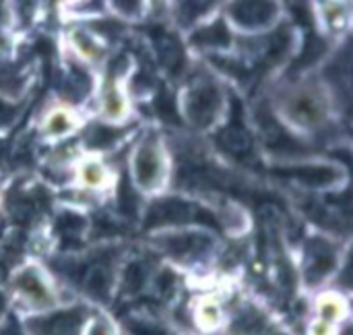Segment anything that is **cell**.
I'll return each instance as SVG.
<instances>
[{
  "instance_id": "36",
  "label": "cell",
  "mask_w": 353,
  "mask_h": 335,
  "mask_svg": "<svg viewBox=\"0 0 353 335\" xmlns=\"http://www.w3.org/2000/svg\"><path fill=\"white\" fill-rule=\"evenodd\" d=\"M108 108L112 110V114H116L118 110H122V102L116 97V93L112 91V93H108Z\"/></svg>"
},
{
  "instance_id": "37",
  "label": "cell",
  "mask_w": 353,
  "mask_h": 335,
  "mask_svg": "<svg viewBox=\"0 0 353 335\" xmlns=\"http://www.w3.org/2000/svg\"><path fill=\"white\" fill-rule=\"evenodd\" d=\"M118 8H124V12H134L139 8V2H116Z\"/></svg>"
},
{
  "instance_id": "24",
  "label": "cell",
  "mask_w": 353,
  "mask_h": 335,
  "mask_svg": "<svg viewBox=\"0 0 353 335\" xmlns=\"http://www.w3.org/2000/svg\"><path fill=\"white\" fill-rule=\"evenodd\" d=\"M174 288V274L172 271H161L159 276H155L153 280V290L159 298H165Z\"/></svg>"
},
{
  "instance_id": "32",
  "label": "cell",
  "mask_w": 353,
  "mask_h": 335,
  "mask_svg": "<svg viewBox=\"0 0 353 335\" xmlns=\"http://www.w3.org/2000/svg\"><path fill=\"white\" fill-rule=\"evenodd\" d=\"M12 116H14V110L10 106H6V104L0 102V126L8 124L12 120Z\"/></svg>"
},
{
  "instance_id": "10",
  "label": "cell",
  "mask_w": 353,
  "mask_h": 335,
  "mask_svg": "<svg viewBox=\"0 0 353 335\" xmlns=\"http://www.w3.org/2000/svg\"><path fill=\"white\" fill-rule=\"evenodd\" d=\"M285 174H294L302 182L310 186H329L337 180V170L331 166H304L296 170H288Z\"/></svg>"
},
{
  "instance_id": "6",
  "label": "cell",
  "mask_w": 353,
  "mask_h": 335,
  "mask_svg": "<svg viewBox=\"0 0 353 335\" xmlns=\"http://www.w3.org/2000/svg\"><path fill=\"white\" fill-rule=\"evenodd\" d=\"M155 46H157L159 60L163 62V66L172 75H178L182 70V66H184V50H182L180 41L170 33H157L155 35Z\"/></svg>"
},
{
  "instance_id": "38",
  "label": "cell",
  "mask_w": 353,
  "mask_h": 335,
  "mask_svg": "<svg viewBox=\"0 0 353 335\" xmlns=\"http://www.w3.org/2000/svg\"><path fill=\"white\" fill-rule=\"evenodd\" d=\"M4 23V10H2V4H0V25Z\"/></svg>"
},
{
  "instance_id": "25",
  "label": "cell",
  "mask_w": 353,
  "mask_h": 335,
  "mask_svg": "<svg viewBox=\"0 0 353 335\" xmlns=\"http://www.w3.org/2000/svg\"><path fill=\"white\" fill-rule=\"evenodd\" d=\"M209 6H211V2H184V4H180V8H182V21L184 23L186 21H192L196 15L207 12Z\"/></svg>"
},
{
  "instance_id": "7",
  "label": "cell",
  "mask_w": 353,
  "mask_h": 335,
  "mask_svg": "<svg viewBox=\"0 0 353 335\" xmlns=\"http://www.w3.org/2000/svg\"><path fill=\"white\" fill-rule=\"evenodd\" d=\"M134 168H137V176H139L143 186H151L153 182H157V176H159L157 151L151 145H143L137 153Z\"/></svg>"
},
{
  "instance_id": "21",
  "label": "cell",
  "mask_w": 353,
  "mask_h": 335,
  "mask_svg": "<svg viewBox=\"0 0 353 335\" xmlns=\"http://www.w3.org/2000/svg\"><path fill=\"white\" fill-rule=\"evenodd\" d=\"M143 282H145L143 267L139 263L128 265V269L124 274V288H126V292H139L143 288Z\"/></svg>"
},
{
  "instance_id": "35",
  "label": "cell",
  "mask_w": 353,
  "mask_h": 335,
  "mask_svg": "<svg viewBox=\"0 0 353 335\" xmlns=\"http://www.w3.org/2000/svg\"><path fill=\"white\" fill-rule=\"evenodd\" d=\"M0 335H23V334H21V327L10 319V321L0 329Z\"/></svg>"
},
{
  "instance_id": "20",
  "label": "cell",
  "mask_w": 353,
  "mask_h": 335,
  "mask_svg": "<svg viewBox=\"0 0 353 335\" xmlns=\"http://www.w3.org/2000/svg\"><path fill=\"white\" fill-rule=\"evenodd\" d=\"M128 332L132 335H172L168 327H163L155 321H147V319H130Z\"/></svg>"
},
{
  "instance_id": "33",
  "label": "cell",
  "mask_w": 353,
  "mask_h": 335,
  "mask_svg": "<svg viewBox=\"0 0 353 335\" xmlns=\"http://www.w3.org/2000/svg\"><path fill=\"white\" fill-rule=\"evenodd\" d=\"M99 176H101V172H99L97 166H89V168L85 170V178H87V182H91V184L99 182Z\"/></svg>"
},
{
  "instance_id": "34",
  "label": "cell",
  "mask_w": 353,
  "mask_h": 335,
  "mask_svg": "<svg viewBox=\"0 0 353 335\" xmlns=\"http://www.w3.org/2000/svg\"><path fill=\"white\" fill-rule=\"evenodd\" d=\"M126 66H128V60L122 56V58H116L114 62H112V75H120V73H124L126 70Z\"/></svg>"
},
{
  "instance_id": "29",
  "label": "cell",
  "mask_w": 353,
  "mask_h": 335,
  "mask_svg": "<svg viewBox=\"0 0 353 335\" xmlns=\"http://www.w3.org/2000/svg\"><path fill=\"white\" fill-rule=\"evenodd\" d=\"M321 315H323L327 321H333V319H337V315H339V307H337L335 303H327V305H323Z\"/></svg>"
},
{
  "instance_id": "4",
  "label": "cell",
  "mask_w": 353,
  "mask_h": 335,
  "mask_svg": "<svg viewBox=\"0 0 353 335\" xmlns=\"http://www.w3.org/2000/svg\"><path fill=\"white\" fill-rule=\"evenodd\" d=\"M308 257H310V263H308V269H306L308 284L321 282L335 267L333 249L325 240H310L308 242Z\"/></svg>"
},
{
  "instance_id": "3",
  "label": "cell",
  "mask_w": 353,
  "mask_h": 335,
  "mask_svg": "<svg viewBox=\"0 0 353 335\" xmlns=\"http://www.w3.org/2000/svg\"><path fill=\"white\" fill-rule=\"evenodd\" d=\"M186 106H188L190 120L199 126H205L215 118V114L221 106L219 89L215 85H201L190 91Z\"/></svg>"
},
{
  "instance_id": "31",
  "label": "cell",
  "mask_w": 353,
  "mask_h": 335,
  "mask_svg": "<svg viewBox=\"0 0 353 335\" xmlns=\"http://www.w3.org/2000/svg\"><path fill=\"white\" fill-rule=\"evenodd\" d=\"M50 126H52V133H62V131H66V126H68V120H66L62 114H58V116H54V118H52Z\"/></svg>"
},
{
  "instance_id": "23",
  "label": "cell",
  "mask_w": 353,
  "mask_h": 335,
  "mask_svg": "<svg viewBox=\"0 0 353 335\" xmlns=\"http://www.w3.org/2000/svg\"><path fill=\"white\" fill-rule=\"evenodd\" d=\"M19 85V77H17V68L8 62H0V89L4 91H12Z\"/></svg>"
},
{
  "instance_id": "19",
  "label": "cell",
  "mask_w": 353,
  "mask_h": 335,
  "mask_svg": "<svg viewBox=\"0 0 353 335\" xmlns=\"http://www.w3.org/2000/svg\"><path fill=\"white\" fill-rule=\"evenodd\" d=\"M155 110L165 122H180L178 112H176V104H174V95L170 91L161 89V93L155 99Z\"/></svg>"
},
{
  "instance_id": "15",
  "label": "cell",
  "mask_w": 353,
  "mask_h": 335,
  "mask_svg": "<svg viewBox=\"0 0 353 335\" xmlns=\"http://www.w3.org/2000/svg\"><path fill=\"white\" fill-rule=\"evenodd\" d=\"M118 207L124 216L132 218L137 216V209H139V195L134 193L130 180L124 176L122 182H120V191H118Z\"/></svg>"
},
{
  "instance_id": "17",
  "label": "cell",
  "mask_w": 353,
  "mask_h": 335,
  "mask_svg": "<svg viewBox=\"0 0 353 335\" xmlns=\"http://www.w3.org/2000/svg\"><path fill=\"white\" fill-rule=\"evenodd\" d=\"M89 87H91V81L87 79L85 73H79V70H72V73L66 77V81H64V91H66V95H68V97H74V99L83 97V95L89 91Z\"/></svg>"
},
{
  "instance_id": "16",
  "label": "cell",
  "mask_w": 353,
  "mask_h": 335,
  "mask_svg": "<svg viewBox=\"0 0 353 335\" xmlns=\"http://www.w3.org/2000/svg\"><path fill=\"white\" fill-rule=\"evenodd\" d=\"M325 41L321 39V37H316V35H310L308 39H306V44H304V52H302V56L298 58V62H296V68H306V66H310L312 62H316L323 54H325Z\"/></svg>"
},
{
  "instance_id": "2",
  "label": "cell",
  "mask_w": 353,
  "mask_h": 335,
  "mask_svg": "<svg viewBox=\"0 0 353 335\" xmlns=\"http://www.w3.org/2000/svg\"><path fill=\"white\" fill-rule=\"evenodd\" d=\"M83 323V311L70 309L52 313L48 317L27 321V329L33 335H79V327Z\"/></svg>"
},
{
  "instance_id": "26",
  "label": "cell",
  "mask_w": 353,
  "mask_h": 335,
  "mask_svg": "<svg viewBox=\"0 0 353 335\" xmlns=\"http://www.w3.org/2000/svg\"><path fill=\"white\" fill-rule=\"evenodd\" d=\"M33 211H35L33 209V203H29V201H17V203H12V216L21 224L29 222L33 218Z\"/></svg>"
},
{
  "instance_id": "27",
  "label": "cell",
  "mask_w": 353,
  "mask_h": 335,
  "mask_svg": "<svg viewBox=\"0 0 353 335\" xmlns=\"http://www.w3.org/2000/svg\"><path fill=\"white\" fill-rule=\"evenodd\" d=\"M290 8H294L292 12H294V17L298 19V23H300V25H306V27H310V25H312V17H310V10H308V4L292 2V4H290Z\"/></svg>"
},
{
  "instance_id": "12",
  "label": "cell",
  "mask_w": 353,
  "mask_h": 335,
  "mask_svg": "<svg viewBox=\"0 0 353 335\" xmlns=\"http://www.w3.org/2000/svg\"><path fill=\"white\" fill-rule=\"evenodd\" d=\"M17 286H19V290H21L35 307H50V305H52L50 294L46 292L43 284L39 282V278H37L33 271H25V274L19 278Z\"/></svg>"
},
{
  "instance_id": "22",
  "label": "cell",
  "mask_w": 353,
  "mask_h": 335,
  "mask_svg": "<svg viewBox=\"0 0 353 335\" xmlns=\"http://www.w3.org/2000/svg\"><path fill=\"white\" fill-rule=\"evenodd\" d=\"M118 137V131H114V128H108V126H99V124H95L93 128H91V133H89V143L93 145V147H101V145H110V143H114V139Z\"/></svg>"
},
{
  "instance_id": "14",
  "label": "cell",
  "mask_w": 353,
  "mask_h": 335,
  "mask_svg": "<svg viewBox=\"0 0 353 335\" xmlns=\"http://www.w3.org/2000/svg\"><path fill=\"white\" fill-rule=\"evenodd\" d=\"M292 110H294V114H296L300 120H304V122H314V120H319V118L323 116V108L319 106V102H316L312 95H300V97L294 102Z\"/></svg>"
},
{
  "instance_id": "13",
  "label": "cell",
  "mask_w": 353,
  "mask_h": 335,
  "mask_svg": "<svg viewBox=\"0 0 353 335\" xmlns=\"http://www.w3.org/2000/svg\"><path fill=\"white\" fill-rule=\"evenodd\" d=\"M192 44L196 46H221L225 48L230 44V31L223 21H217L192 35Z\"/></svg>"
},
{
  "instance_id": "28",
  "label": "cell",
  "mask_w": 353,
  "mask_h": 335,
  "mask_svg": "<svg viewBox=\"0 0 353 335\" xmlns=\"http://www.w3.org/2000/svg\"><path fill=\"white\" fill-rule=\"evenodd\" d=\"M87 335H114V329H112V325H110L108 321L97 319V321H93V323L89 325Z\"/></svg>"
},
{
  "instance_id": "8",
  "label": "cell",
  "mask_w": 353,
  "mask_h": 335,
  "mask_svg": "<svg viewBox=\"0 0 353 335\" xmlns=\"http://www.w3.org/2000/svg\"><path fill=\"white\" fill-rule=\"evenodd\" d=\"M219 147H223L232 155H246L252 147L250 135L242 126H228L217 135Z\"/></svg>"
},
{
  "instance_id": "1",
  "label": "cell",
  "mask_w": 353,
  "mask_h": 335,
  "mask_svg": "<svg viewBox=\"0 0 353 335\" xmlns=\"http://www.w3.org/2000/svg\"><path fill=\"white\" fill-rule=\"evenodd\" d=\"M194 220H199V222H209V224L215 226V220H213L207 211H203V209H199V207H194V205H190V203H184V201H180V199H163V201L155 203V205L149 209L147 226L186 224V222H194Z\"/></svg>"
},
{
  "instance_id": "30",
  "label": "cell",
  "mask_w": 353,
  "mask_h": 335,
  "mask_svg": "<svg viewBox=\"0 0 353 335\" xmlns=\"http://www.w3.org/2000/svg\"><path fill=\"white\" fill-rule=\"evenodd\" d=\"M203 321H205V325H215L219 321L217 309L215 307H205L203 309Z\"/></svg>"
},
{
  "instance_id": "5",
  "label": "cell",
  "mask_w": 353,
  "mask_h": 335,
  "mask_svg": "<svg viewBox=\"0 0 353 335\" xmlns=\"http://www.w3.org/2000/svg\"><path fill=\"white\" fill-rule=\"evenodd\" d=\"M234 19L244 27L267 25L275 17V4L269 2H238L232 6Z\"/></svg>"
},
{
  "instance_id": "9",
  "label": "cell",
  "mask_w": 353,
  "mask_h": 335,
  "mask_svg": "<svg viewBox=\"0 0 353 335\" xmlns=\"http://www.w3.org/2000/svg\"><path fill=\"white\" fill-rule=\"evenodd\" d=\"M83 286H85L87 294H91L93 298L105 300L108 298V290H110V271H108V267L95 263L89 269H85Z\"/></svg>"
},
{
  "instance_id": "18",
  "label": "cell",
  "mask_w": 353,
  "mask_h": 335,
  "mask_svg": "<svg viewBox=\"0 0 353 335\" xmlns=\"http://www.w3.org/2000/svg\"><path fill=\"white\" fill-rule=\"evenodd\" d=\"M83 228H85V220L77 213H62L58 220V230L62 232V236L66 240H70V238L74 240L83 232Z\"/></svg>"
},
{
  "instance_id": "11",
  "label": "cell",
  "mask_w": 353,
  "mask_h": 335,
  "mask_svg": "<svg viewBox=\"0 0 353 335\" xmlns=\"http://www.w3.org/2000/svg\"><path fill=\"white\" fill-rule=\"evenodd\" d=\"M211 245V240L203 234H180V236H172L168 238V251L180 257L186 255H196L201 251H205Z\"/></svg>"
}]
</instances>
